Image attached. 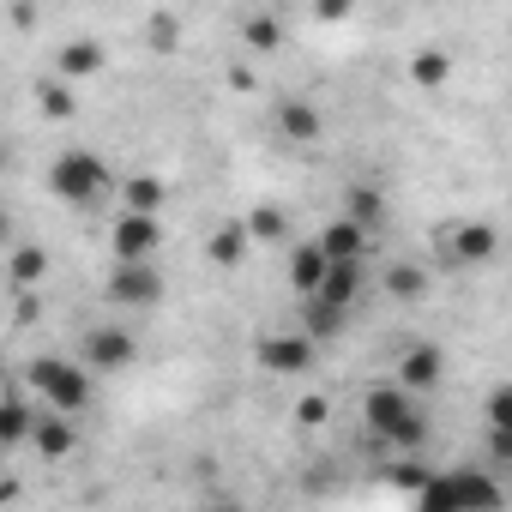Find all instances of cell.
<instances>
[{
	"label": "cell",
	"mask_w": 512,
	"mask_h": 512,
	"mask_svg": "<svg viewBox=\"0 0 512 512\" xmlns=\"http://www.w3.org/2000/svg\"><path fill=\"white\" fill-rule=\"evenodd\" d=\"M446 79H452V55H446V49H416V55H410V85L440 91Z\"/></svg>",
	"instance_id": "cell-20"
},
{
	"label": "cell",
	"mask_w": 512,
	"mask_h": 512,
	"mask_svg": "<svg viewBox=\"0 0 512 512\" xmlns=\"http://www.w3.org/2000/svg\"><path fill=\"white\" fill-rule=\"evenodd\" d=\"M296 422H302V428H320V422H326V398H302V404H296Z\"/></svg>",
	"instance_id": "cell-31"
},
{
	"label": "cell",
	"mask_w": 512,
	"mask_h": 512,
	"mask_svg": "<svg viewBox=\"0 0 512 512\" xmlns=\"http://www.w3.org/2000/svg\"><path fill=\"white\" fill-rule=\"evenodd\" d=\"M133 356H139V338H133L127 326H91V332L79 338V362H91L97 374L133 368Z\"/></svg>",
	"instance_id": "cell-8"
},
{
	"label": "cell",
	"mask_w": 512,
	"mask_h": 512,
	"mask_svg": "<svg viewBox=\"0 0 512 512\" xmlns=\"http://www.w3.org/2000/svg\"><path fill=\"white\" fill-rule=\"evenodd\" d=\"M386 290H392L398 302H416V296L428 290V272L410 266V260H398V266H386Z\"/></svg>",
	"instance_id": "cell-24"
},
{
	"label": "cell",
	"mask_w": 512,
	"mask_h": 512,
	"mask_svg": "<svg viewBox=\"0 0 512 512\" xmlns=\"http://www.w3.org/2000/svg\"><path fill=\"white\" fill-rule=\"evenodd\" d=\"M7 278H13V290H37V284L49 278V253H43L37 241L13 247V253H7Z\"/></svg>",
	"instance_id": "cell-17"
},
{
	"label": "cell",
	"mask_w": 512,
	"mask_h": 512,
	"mask_svg": "<svg viewBox=\"0 0 512 512\" xmlns=\"http://www.w3.org/2000/svg\"><path fill=\"white\" fill-rule=\"evenodd\" d=\"M109 247H115V260H157V247H163V223L157 211H121L115 229H109Z\"/></svg>",
	"instance_id": "cell-7"
},
{
	"label": "cell",
	"mask_w": 512,
	"mask_h": 512,
	"mask_svg": "<svg viewBox=\"0 0 512 512\" xmlns=\"http://www.w3.org/2000/svg\"><path fill=\"white\" fill-rule=\"evenodd\" d=\"M31 440H37V452H43V458H67V452L79 446V434H73V416H67V410H43Z\"/></svg>",
	"instance_id": "cell-16"
},
{
	"label": "cell",
	"mask_w": 512,
	"mask_h": 512,
	"mask_svg": "<svg viewBox=\"0 0 512 512\" xmlns=\"http://www.w3.org/2000/svg\"><path fill=\"white\" fill-rule=\"evenodd\" d=\"M115 308H133V314H151V308H163V272L151 266V260H115V272H109V290H103Z\"/></svg>",
	"instance_id": "cell-5"
},
{
	"label": "cell",
	"mask_w": 512,
	"mask_h": 512,
	"mask_svg": "<svg viewBox=\"0 0 512 512\" xmlns=\"http://www.w3.org/2000/svg\"><path fill=\"white\" fill-rule=\"evenodd\" d=\"M278 133L296 139V145H314V139L326 133V121H320L314 103H284V109H278Z\"/></svg>",
	"instance_id": "cell-18"
},
{
	"label": "cell",
	"mask_w": 512,
	"mask_h": 512,
	"mask_svg": "<svg viewBox=\"0 0 512 512\" xmlns=\"http://www.w3.org/2000/svg\"><path fill=\"white\" fill-rule=\"evenodd\" d=\"M344 217H356L362 229L386 223V193H380V187H350V205H344Z\"/></svg>",
	"instance_id": "cell-22"
},
{
	"label": "cell",
	"mask_w": 512,
	"mask_h": 512,
	"mask_svg": "<svg viewBox=\"0 0 512 512\" xmlns=\"http://www.w3.org/2000/svg\"><path fill=\"white\" fill-rule=\"evenodd\" d=\"M314 356H320V338L302 326V332H266L260 344H253V362H260L266 374H278V380H290V374H308L314 368Z\"/></svg>",
	"instance_id": "cell-6"
},
{
	"label": "cell",
	"mask_w": 512,
	"mask_h": 512,
	"mask_svg": "<svg viewBox=\"0 0 512 512\" xmlns=\"http://www.w3.org/2000/svg\"><path fill=\"white\" fill-rule=\"evenodd\" d=\"M362 422H368V434H380L392 452H416V446L428 440V416L416 410V398H410L404 380H398V386H374V392L362 398Z\"/></svg>",
	"instance_id": "cell-1"
},
{
	"label": "cell",
	"mask_w": 512,
	"mask_h": 512,
	"mask_svg": "<svg viewBox=\"0 0 512 512\" xmlns=\"http://www.w3.org/2000/svg\"><path fill=\"white\" fill-rule=\"evenodd\" d=\"M494 247H500V235H494V223H452V266H488L494 260Z\"/></svg>",
	"instance_id": "cell-10"
},
{
	"label": "cell",
	"mask_w": 512,
	"mask_h": 512,
	"mask_svg": "<svg viewBox=\"0 0 512 512\" xmlns=\"http://www.w3.org/2000/svg\"><path fill=\"white\" fill-rule=\"evenodd\" d=\"M127 205L133 211H163V181L157 175H133L127 181Z\"/></svg>",
	"instance_id": "cell-27"
},
{
	"label": "cell",
	"mask_w": 512,
	"mask_h": 512,
	"mask_svg": "<svg viewBox=\"0 0 512 512\" xmlns=\"http://www.w3.org/2000/svg\"><path fill=\"white\" fill-rule=\"evenodd\" d=\"M482 422H488V428H512V386H494V392L482 398Z\"/></svg>",
	"instance_id": "cell-28"
},
{
	"label": "cell",
	"mask_w": 512,
	"mask_h": 512,
	"mask_svg": "<svg viewBox=\"0 0 512 512\" xmlns=\"http://www.w3.org/2000/svg\"><path fill=\"white\" fill-rule=\"evenodd\" d=\"M241 37H247V49H260V55H272V49L284 43V25H278L272 13H260V19H247V25H241Z\"/></svg>",
	"instance_id": "cell-26"
},
{
	"label": "cell",
	"mask_w": 512,
	"mask_h": 512,
	"mask_svg": "<svg viewBox=\"0 0 512 512\" xmlns=\"http://www.w3.org/2000/svg\"><path fill=\"white\" fill-rule=\"evenodd\" d=\"M356 290H362V260H332V272H326V284L314 296H326L338 308H356Z\"/></svg>",
	"instance_id": "cell-19"
},
{
	"label": "cell",
	"mask_w": 512,
	"mask_h": 512,
	"mask_svg": "<svg viewBox=\"0 0 512 512\" xmlns=\"http://www.w3.org/2000/svg\"><path fill=\"white\" fill-rule=\"evenodd\" d=\"M247 229H253V241H284V235H290V223H284L278 205H253V211H247Z\"/></svg>",
	"instance_id": "cell-25"
},
{
	"label": "cell",
	"mask_w": 512,
	"mask_h": 512,
	"mask_svg": "<svg viewBox=\"0 0 512 512\" xmlns=\"http://www.w3.org/2000/svg\"><path fill=\"white\" fill-rule=\"evenodd\" d=\"M440 374H446V356H440V344H410V350H404V362H398V380H404L410 392H428V386H440Z\"/></svg>",
	"instance_id": "cell-13"
},
{
	"label": "cell",
	"mask_w": 512,
	"mask_h": 512,
	"mask_svg": "<svg viewBox=\"0 0 512 512\" xmlns=\"http://www.w3.org/2000/svg\"><path fill=\"white\" fill-rule=\"evenodd\" d=\"M320 247L332 253V260H368V229H362L356 217H344V211H338V217L320 229Z\"/></svg>",
	"instance_id": "cell-14"
},
{
	"label": "cell",
	"mask_w": 512,
	"mask_h": 512,
	"mask_svg": "<svg viewBox=\"0 0 512 512\" xmlns=\"http://www.w3.org/2000/svg\"><path fill=\"white\" fill-rule=\"evenodd\" d=\"M500 500H506V488H500L494 476H482V470H440V476H428V482L416 488V506H428V512L500 506Z\"/></svg>",
	"instance_id": "cell-3"
},
{
	"label": "cell",
	"mask_w": 512,
	"mask_h": 512,
	"mask_svg": "<svg viewBox=\"0 0 512 512\" xmlns=\"http://www.w3.org/2000/svg\"><path fill=\"white\" fill-rule=\"evenodd\" d=\"M326 272H332V253L320 247V235L290 247V290H296V296H314V290L326 284Z\"/></svg>",
	"instance_id": "cell-9"
},
{
	"label": "cell",
	"mask_w": 512,
	"mask_h": 512,
	"mask_svg": "<svg viewBox=\"0 0 512 512\" xmlns=\"http://www.w3.org/2000/svg\"><path fill=\"white\" fill-rule=\"evenodd\" d=\"M103 187H109V163L97 151H61L49 163V193L67 199V205H91Z\"/></svg>",
	"instance_id": "cell-4"
},
{
	"label": "cell",
	"mask_w": 512,
	"mask_h": 512,
	"mask_svg": "<svg viewBox=\"0 0 512 512\" xmlns=\"http://www.w3.org/2000/svg\"><path fill=\"white\" fill-rule=\"evenodd\" d=\"M37 103H43L49 121H67V115H73V79H61V73L43 79V85H37Z\"/></svg>",
	"instance_id": "cell-23"
},
{
	"label": "cell",
	"mask_w": 512,
	"mask_h": 512,
	"mask_svg": "<svg viewBox=\"0 0 512 512\" xmlns=\"http://www.w3.org/2000/svg\"><path fill=\"white\" fill-rule=\"evenodd\" d=\"M25 380H31V392L43 398V410H67V416H79V410L91 404V362L37 356V362L25 368Z\"/></svg>",
	"instance_id": "cell-2"
},
{
	"label": "cell",
	"mask_w": 512,
	"mask_h": 512,
	"mask_svg": "<svg viewBox=\"0 0 512 512\" xmlns=\"http://www.w3.org/2000/svg\"><path fill=\"white\" fill-rule=\"evenodd\" d=\"M247 247H253V229H247V217H229V223H217V229H211V241H205V253H211V266H217V272L241 266V260H247Z\"/></svg>",
	"instance_id": "cell-11"
},
{
	"label": "cell",
	"mask_w": 512,
	"mask_h": 512,
	"mask_svg": "<svg viewBox=\"0 0 512 512\" xmlns=\"http://www.w3.org/2000/svg\"><path fill=\"white\" fill-rule=\"evenodd\" d=\"M37 416H43V410H31V398L13 386L7 398H0V446H7V452H13V446H25V440L37 434Z\"/></svg>",
	"instance_id": "cell-12"
},
{
	"label": "cell",
	"mask_w": 512,
	"mask_h": 512,
	"mask_svg": "<svg viewBox=\"0 0 512 512\" xmlns=\"http://www.w3.org/2000/svg\"><path fill=\"white\" fill-rule=\"evenodd\" d=\"M151 43H157L163 55H169V49L181 43V37H175V19H169V13H157V19H151Z\"/></svg>",
	"instance_id": "cell-30"
},
{
	"label": "cell",
	"mask_w": 512,
	"mask_h": 512,
	"mask_svg": "<svg viewBox=\"0 0 512 512\" xmlns=\"http://www.w3.org/2000/svg\"><path fill=\"white\" fill-rule=\"evenodd\" d=\"M488 464H512V428H488Z\"/></svg>",
	"instance_id": "cell-29"
},
{
	"label": "cell",
	"mask_w": 512,
	"mask_h": 512,
	"mask_svg": "<svg viewBox=\"0 0 512 512\" xmlns=\"http://www.w3.org/2000/svg\"><path fill=\"white\" fill-rule=\"evenodd\" d=\"M55 73L73 79V85H79V79H97V73H103V43H97V37H73V43L55 55Z\"/></svg>",
	"instance_id": "cell-15"
},
{
	"label": "cell",
	"mask_w": 512,
	"mask_h": 512,
	"mask_svg": "<svg viewBox=\"0 0 512 512\" xmlns=\"http://www.w3.org/2000/svg\"><path fill=\"white\" fill-rule=\"evenodd\" d=\"M302 302H308V314H302V320H308V332H314L320 344L344 332V314H350V308H338V302H326V296H302Z\"/></svg>",
	"instance_id": "cell-21"
},
{
	"label": "cell",
	"mask_w": 512,
	"mask_h": 512,
	"mask_svg": "<svg viewBox=\"0 0 512 512\" xmlns=\"http://www.w3.org/2000/svg\"><path fill=\"white\" fill-rule=\"evenodd\" d=\"M314 13L332 25V19H350V0H314Z\"/></svg>",
	"instance_id": "cell-32"
}]
</instances>
